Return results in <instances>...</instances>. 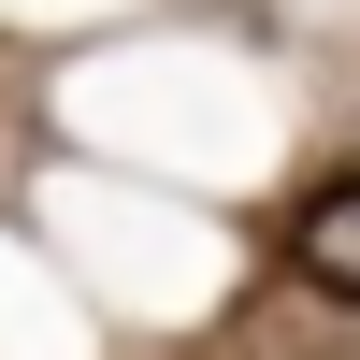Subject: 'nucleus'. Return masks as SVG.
I'll use <instances>...</instances> for the list:
<instances>
[{"mask_svg":"<svg viewBox=\"0 0 360 360\" xmlns=\"http://www.w3.org/2000/svg\"><path fill=\"white\" fill-rule=\"evenodd\" d=\"M303 274L360 303V188H332V202H303Z\"/></svg>","mask_w":360,"mask_h":360,"instance_id":"f257e3e1","label":"nucleus"}]
</instances>
